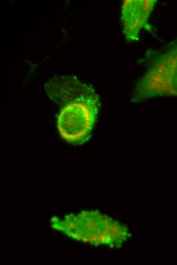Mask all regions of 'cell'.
<instances>
[{
    "instance_id": "obj_1",
    "label": "cell",
    "mask_w": 177,
    "mask_h": 265,
    "mask_svg": "<svg viewBox=\"0 0 177 265\" xmlns=\"http://www.w3.org/2000/svg\"><path fill=\"white\" fill-rule=\"evenodd\" d=\"M50 224L68 238L94 246L120 247L131 235L124 224L95 210L53 216Z\"/></svg>"
},
{
    "instance_id": "obj_4",
    "label": "cell",
    "mask_w": 177,
    "mask_h": 265,
    "mask_svg": "<svg viewBox=\"0 0 177 265\" xmlns=\"http://www.w3.org/2000/svg\"><path fill=\"white\" fill-rule=\"evenodd\" d=\"M156 0H126L122 5L121 20L125 38L129 42L139 40L141 31L149 27L148 20Z\"/></svg>"
},
{
    "instance_id": "obj_3",
    "label": "cell",
    "mask_w": 177,
    "mask_h": 265,
    "mask_svg": "<svg viewBox=\"0 0 177 265\" xmlns=\"http://www.w3.org/2000/svg\"><path fill=\"white\" fill-rule=\"evenodd\" d=\"M99 98L94 91L63 106L57 119L61 137L73 144L88 139L99 111Z\"/></svg>"
},
{
    "instance_id": "obj_5",
    "label": "cell",
    "mask_w": 177,
    "mask_h": 265,
    "mask_svg": "<svg viewBox=\"0 0 177 265\" xmlns=\"http://www.w3.org/2000/svg\"><path fill=\"white\" fill-rule=\"evenodd\" d=\"M45 89L50 98L62 107L94 91L72 75L50 79Z\"/></svg>"
},
{
    "instance_id": "obj_2",
    "label": "cell",
    "mask_w": 177,
    "mask_h": 265,
    "mask_svg": "<svg viewBox=\"0 0 177 265\" xmlns=\"http://www.w3.org/2000/svg\"><path fill=\"white\" fill-rule=\"evenodd\" d=\"M134 96L136 100L177 97V39L154 59L138 82Z\"/></svg>"
}]
</instances>
